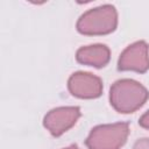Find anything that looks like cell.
<instances>
[{
  "instance_id": "3",
  "label": "cell",
  "mask_w": 149,
  "mask_h": 149,
  "mask_svg": "<svg viewBox=\"0 0 149 149\" xmlns=\"http://www.w3.org/2000/svg\"><path fill=\"white\" fill-rule=\"evenodd\" d=\"M129 134V126L126 122L101 125L93 128L86 139L88 149H120Z\"/></svg>"
},
{
  "instance_id": "1",
  "label": "cell",
  "mask_w": 149,
  "mask_h": 149,
  "mask_svg": "<svg viewBox=\"0 0 149 149\" xmlns=\"http://www.w3.org/2000/svg\"><path fill=\"white\" fill-rule=\"evenodd\" d=\"M147 88L133 79H120L109 90V101L119 113H133L148 99Z\"/></svg>"
},
{
  "instance_id": "6",
  "label": "cell",
  "mask_w": 149,
  "mask_h": 149,
  "mask_svg": "<svg viewBox=\"0 0 149 149\" xmlns=\"http://www.w3.org/2000/svg\"><path fill=\"white\" fill-rule=\"evenodd\" d=\"M68 87L70 93L77 98L94 99L102 92V81L92 73L76 72L69 78Z\"/></svg>"
},
{
  "instance_id": "9",
  "label": "cell",
  "mask_w": 149,
  "mask_h": 149,
  "mask_svg": "<svg viewBox=\"0 0 149 149\" xmlns=\"http://www.w3.org/2000/svg\"><path fill=\"white\" fill-rule=\"evenodd\" d=\"M139 123H140V126H141V127L149 129V111H148V112H146V113L140 118Z\"/></svg>"
},
{
  "instance_id": "4",
  "label": "cell",
  "mask_w": 149,
  "mask_h": 149,
  "mask_svg": "<svg viewBox=\"0 0 149 149\" xmlns=\"http://www.w3.org/2000/svg\"><path fill=\"white\" fill-rule=\"evenodd\" d=\"M118 68L121 71L146 72L149 69V47L144 41H139L127 47L120 55Z\"/></svg>"
},
{
  "instance_id": "2",
  "label": "cell",
  "mask_w": 149,
  "mask_h": 149,
  "mask_svg": "<svg viewBox=\"0 0 149 149\" xmlns=\"http://www.w3.org/2000/svg\"><path fill=\"white\" fill-rule=\"evenodd\" d=\"M116 24V9L112 5H104L84 13L77 22V30L84 35H105L112 33Z\"/></svg>"
},
{
  "instance_id": "10",
  "label": "cell",
  "mask_w": 149,
  "mask_h": 149,
  "mask_svg": "<svg viewBox=\"0 0 149 149\" xmlns=\"http://www.w3.org/2000/svg\"><path fill=\"white\" fill-rule=\"evenodd\" d=\"M63 149H79V148H78V146H76V144H71V146H69V147H66V148H63Z\"/></svg>"
},
{
  "instance_id": "7",
  "label": "cell",
  "mask_w": 149,
  "mask_h": 149,
  "mask_svg": "<svg viewBox=\"0 0 149 149\" xmlns=\"http://www.w3.org/2000/svg\"><path fill=\"white\" fill-rule=\"evenodd\" d=\"M111 52L109 49L104 44H93L80 48L76 58L79 63L85 65H91L94 68H102L109 62Z\"/></svg>"
},
{
  "instance_id": "5",
  "label": "cell",
  "mask_w": 149,
  "mask_h": 149,
  "mask_svg": "<svg viewBox=\"0 0 149 149\" xmlns=\"http://www.w3.org/2000/svg\"><path fill=\"white\" fill-rule=\"evenodd\" d=\"M79 116H80L79 107H74V106L58 107L51 109L44 116L43 125L54 136H61L63 133L69 130L77 122Z\"/></svg>"
},
{
  "instance_id": "8",
  "label": "cell",
  "mask_w": 149,
  "mask_h": 149,
  "mask_svg": "<svg viewBox=\"0 0 149 149\" xmlns=\"http://www.w3.org/2000/svg\"><path fill=\"white\" fill-rule=\"evenodd\" d=\"M133 149H149V139H141L139 140Z\"/></svg>"
}]
</instances>
